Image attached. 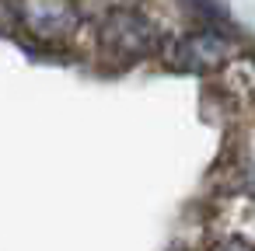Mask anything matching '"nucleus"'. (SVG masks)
I'll use <instances>...</instances> for the list:
<instances>
[{"label":"nucleus","mask_w":255,"mask_h":251,"mask_svg":"<svg viewBox=\"0 0 255 251\" xmlns=\"http://www.w3.org/2000/svg\"><path fill=\"white\" fill-rule=\"evenodd\" d=\"M102 46H109L116 56L140 60L161 46V32L140 11H112L102 25Z\"/></svg>","instance_id":"1"},{"label":"nucleus","mask_w":255,"mask_h":251,"mask_svg":"<svg viewBox=\"0 0 255 251\" xmlns=\"http://www.w3.org/2000/svg\"><path fill=\"white\" fill-rule=\"evenodd\" d=\"M227 56H231L227 39H224L220 32H210V28L189 32V35H182V39L171 46V63H175L178 70H192V74L217 70V67L227 63Z\"/></svg>","instance_id":"2"},{"label":"nucleus","mask_w":255,"mask_h":251,"mask_svg":"<svg viewBox=\"0 0 255 251\" xmlns=\"http://www.w3.org/2000/svg\"><path fill=\"white\" fill-rule=\"evenodd\" d=\"M18 14H21V25L39 39H63L81 21L67 0H21Z\"/></svg>","instance_id":"3"},{"label":"nucleus","mask_w":255,"mask_h":251,"mask_svg":"<svg viewBox=\"0 0 255 251\" xmlns=\"http://www.w3.org/2000/svg\"><path fill=\"white\" fill-rule=\"evenodd\" d=\"M213 251H255V244L245 241V237H224V241L213 244Z\"/></svg>","instance_id":"4"}]
</instances>
